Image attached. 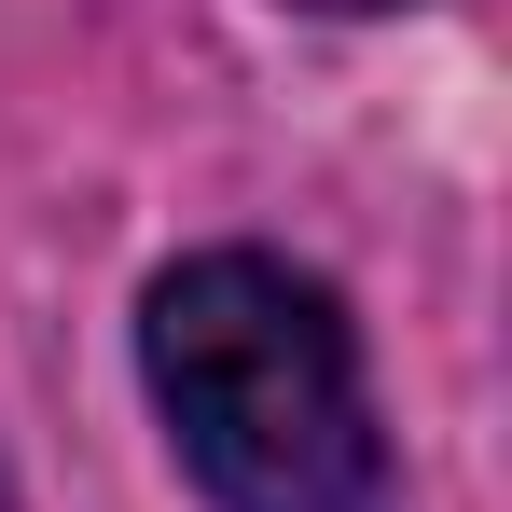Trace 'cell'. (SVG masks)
<instances>
[{"instance_id":"cell-1","label":"cell","mask_w":512,"mask_h":512,"mask_svg":"<svg viewBox=\"0 0 512 512\" xmlns=\"http://www.w3.org/2000/svg\"><path fill=\"white\" fill-rule=\"evenodd\" d=\"M139 374L208 512H388V429L346 305L277 250H194L139 305Z\"/></svg>"}]
</instances>
